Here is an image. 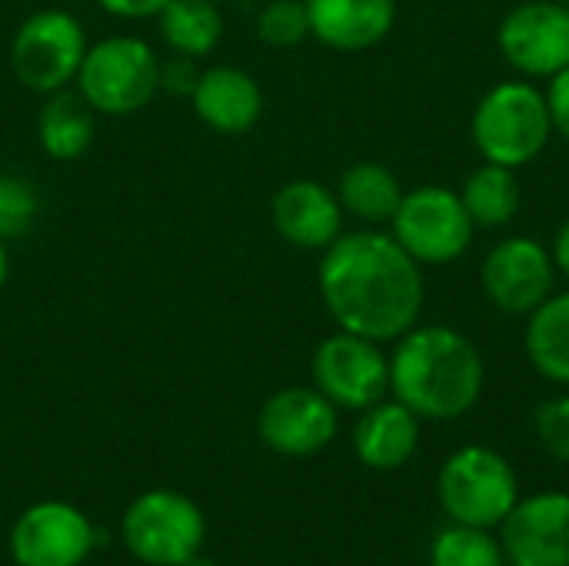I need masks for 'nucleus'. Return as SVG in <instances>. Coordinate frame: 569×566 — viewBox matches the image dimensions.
Listing matches in <instances>:
<instances>
[{"label":"nucleus","mask_w":569,"mask_h":566,"mask_svg":"<svg viewBox=\"0 0 569 566\" xmlns=\"http://www.w3.org/2000/svg\"><path fill=\"white\" fill-rule=\"evenodd\" d=\"M320 297L340 330L377 344L400 340L417 327L423 310L420 264L393 234H340L320 260Z\"/></svg>","instance_id":"1"},{"label":"nucleus","mask_w":569,"mask_h":566,"mask_svg":"<svg viewBox=\"0 0 569 566\" xmlns=\"http://www.w3.org/2000/svg\"><path fill=\"white\" fill-rule=\"evenodd\" d=\"M390 394L420 420H457L483 394V360L453 327H413L390 357Z\"/></svg>","instance_id":"2"},{"label":"nucleus","mask_w":569,"mask_h":566,"mask_svg":"<svg viewBox=\"0 0 569 566\" xmlns=\"http://www.w3.org/2000/svg\"><path fill=\"white\" fill-rule=\"evenodd\" d=\"M470 133L487 163L510 170L533 163L553 137L547 93L527 80H503L490 87L473 110Z\"/></svg>","instance_id":"3"},{"label":"nucleus","mask_w":569,"mask_h":566,"mask_svg":"<svg viewBox=\"0 0 569 566\" xmlns=\"http://www.w3.org/2000/svg\"><path fill=\"white\" fill-rule=\"evenodd\" d=\"M77 93L103 117H130L160 90V57L140 37H107L87 47L77 73Z\"/></svg>","instance_id":"4"},{"label":"nucleus","mask_w":569,"mask_h":566,"mask_svg":"<svg viewBox=\"0 0 569 566\" xmlns=\"http://www.w3.org/2000/svg\"><path fill=\"white\" fill-rule=\"evenodd\" d=\"M437 494L453 524L493 530L517 507L520 484L503 454L490 447H463L443 464Z\"/></svg>","instance_id":"5"},{"label":"nucleus","mask_w":569,"mask_h":566,"mask_svg":"<svg viewBox=\"0 0 569 566\" xmlns=\"http://www.w3.org/2000/svg\"><path fill=\"white\" fill-rule=\"evenodd\" d=\"M120 534L140 564L180 566L200 554L207 520L190 497L177 490H147L127 507Z\"/></svg>","instance_id":"6"},{"label":"nucleus","mask_w":569,"mask_h":566,"mask_svg":"<svg viewBox=\"0 0 569 566\" xmlns=\"http://www.w3.org/2000/svg\"><path fill=\"white\" fill-rule=\"evenodd\" d=\"M87 47V33L73 13L37 10L17 27L10 40V67L27 90L47 97L67 90L77 80Z\"/></svg>","instance_id":"7"},{"label":"nucleus","mask_w":569,"mask_h":566,"mask_svg":"<svg viewBox=\"0 0 569 566\" xmlns=\"http://www.w3.org/2000/svg\"><path fill=\"white\" fill-rule=\"evenodd\" d=\"M473 220L457 190L423 183L403 193L390 234L417 264H453L467 254L473 240Z\"/></svg>","instance_id":"8"},{"label":"nucleus","mask_w":569,"mask_h":566,"mask_svg":"<svg viewBox=\"0 0 569 566\" xmlns=\"http://www.w3.org/2000/svg\"><path fill=\"white\" fill-rule=\"evenodd\" d=\"M313 387L337 410H367L390 390V357L377 340L340 330L313 354Z\"/></svg>","instance_id":"9"},{"label":"nucleus","mask_w":569,"mask_h":566,"mask_svg":"<svg viewBox=\"0 0 569 566\" xmlns=\"http://www.w3.org/2000/svg\"><path fill=\"white\" fill-rule=\"evenodd\" d=\"M93 524L63 500L27 507L10 530V557L17 566H80L93 550Z\"/></svg>","instance_id":"10"},{"label":"nucleus","mask_w":569,"mask_h":566,"mask_svg":"<svg viewBox=\"0 0 569 566\" xmlns=\"http://www.w3.org/2000/svg\"><path fill=\"white\" fill-rule=\"evenodd\" d=\"M553 257L540 240L507 237L487 254L480 287L497 310L530 317L553 294Z\"/></svg>","instance_id":"11"},{"label":"nucleus","mask_w":569,"mask_h":566,"mask_svg":"<svg viewBox=\"0 0 569 566\" xmlns=\"http://www.w3.org/2000/svg\"><path fill=\"white\" fill-rule=\"evenodd\" d=\"M500 53L523 77H553L569 67V7L530 0L513 7L497 30Z\"/></svg>","instance_id":"12"},{"label":"nucleus","mask_w":569,"mask_h":566,"mask_svg":"<svg viewBox=\"0 0 569 566\" xmlns=\"http://www.w3.org/2000/svg\"><path fill=\"white\" fill-rule=\"evenodd\" d=\"M257 434L280 457H313L337 437V407L317 387H283L260 407Z\"/></svg>","instance_id":"13"},{"label":"nucleus","mask_w":569,"mask_h":566,"mask_svg":"<svg viewBox=\"0 0 569 566\" xmlns=\"http://www.w3.org/2000/svg\"><path fill=\"white\" fill-rule=\"evenodd\" d=\"M500 544L513 566H569V494L547 490L517 500L500 524Z\"/></svg>","instance_id":"14"},{"label":"nucleus","mask_w":569,"mask_h":566,"mask_svg":"<svg viewBox=\"0 0 569 566\" xmlns=\"http://www.w3.org/2000/svg\"><path fill=\"white\" fill-rule=\"evenodd\" d=\"M270 217L277 234L300 250H327L343 234L337 190L320 180H290L273 193Z\"/></svg>","instance_id":"15"},{"label":"nucleus","mask_w":569,"mask_h":566,"mask_svg":"<svg viewBox=\"0 0 569 566\" xmlns=\"http://www.w3.org/2000/svg\"><path fill=\"white\" fill-rule=\"evenodd\" d=\"M197 117L227 137H240L247 130L257 127V120L263 117V90L260 83L230 63H217L200 70V80L190 93Z\"/></svg>","instance_id":"16"},{"label":"nucleus","mask_w":569,"mask_h":566,"mask_svg":"<svg viewBox=\"0 0 569 566\" xmlns=\"http://www.w3.org/2000/svg\"><path fill=\"white\" fill-rule=\"evenodd\" d=\"M310 37L353 53L380 43L397 20V0H307Z\"/></svg>","instance_id":"17"},{"label":"nucleus","mask_w":569,"mask_h":566,"mask_svg":"<svg viewBox=\"0 0 569 566\" xmlns=\"http://www.w3.org/2000/svg\"><path fill=\"white\" fill-rule=\"evenodd\" d=\"M360 424L353 430V450L370 470H397L403 467L420 444V417L400 400H380L360 410Z\"/></svg>","instance_id":"18"},{"label":"nucleus","mask_w":569,"mask_h":566,"mask_svg":"<svg viewBox=\"0 0 569 566\" xmlns=\"http://www.w3.org/2000/svg\"><path fill=\"white\" fill-rule=\"evenodd\" d=\"M93 133H97L93 107L77 90L67 87V90L47 93V103L40 107V117H37V140L50 160H60V163L80 160L90 150Z\"/></svg>","instance_id":"19"},{"label":"nucleus","mask_w":569,"mask_h":566,"mask_svg":"<svg viewBox=\"0 0 569 566\" xmlns=\"http://www.w3.org/2000/svg\"><path fill=\"white\" fill-rule=\"evenodd\" d=\"M337 200H340L343 214H350L363 224H390L403 200V187L393 177V170H387L383 163L360 160L343 170V177L337 183Z\"/></svg>","instance_id":"20"},{"label":"nucleus","mask_w":569,"mask_h":566,"mask_svg":"<svg viewBox=\"0 0 569 566\" xmlns=\"http://www.w3.org/2000/svg\"><path fill=\"white\" fill-rule=\"evenodd\" d=\"M527 357L533 370L569 387V290L550 294L527 324Z\"/></svg>","instance_id":"21"},{"label":"nucleus","mask_w":569,"mask_h":566,"mask_svg":"<svg viewBox=\"0 0 569 566\" xmlns=\"http://www.w3.org/2000/svg\"><path fill=\"white\" fill-rule=\"evenodd\" d=\"M157 23L167 47L193 60L213 53L223 37V17L217 10V0H170L160 10Z\"/></svg>","instance_id":"22"},{"label":"nucleus","mask_w":569,"mask_h":566,"mask_svg":"<svg viewBox=\"0 0 569 566\" xmlns=\"http://www.w3.org/2000/svg\"><path fill=\"white\" fill-rule=\"evenodd\" d=\"M460 200L473 220V227H507L517 210H520V180L517 170L500 167V163H483L477 167L463 190Z\"/></svg>","instance_id":"23"},{"label":"nucleus","mask_w":569,"mask_h":566,"mask_svg":"<svg viewBox=\"0 0 569 566\" xmlns=\"http://www.w3.org/2000/svg\"><path fill=\"white\" fill-rule=\"evenodd\" d=\"M430 566H507V554L490 530L453 524L433 537Z\"/></svg>","instance_id":"24"},{"label":"nucleus","mask_w":569,"mask_h":566,"mask_svg":"<svg viewBox=\"0 0 569 566\" xmlns=\"http://www.w3.org/2000/svg\"><path fill=\"white\" fill-rule=\"evenodd\" d=\"M40 217V193L33 180L13 170H0V240H20Z\"/></svg>","instance_id":"25"},{"label":"nucleus","mask_w":569,"mask_h":566,"mask_svg":"<svg viewBox=\"0 0 569 566\" xmlns=\"http://www.w3.org/2000/svg\"><path fill=\"white\" fill-rule=\"evenodd\" d=\"M257 37L277 50L300 47L310 37V10L307 0H270L257 13Z\"/></svg>","instance_id":"26"},{"label":"nucleus","mask_w":569,"mask_h":566,"mask_svg":"<svg viewBox=\"0 0 569 566\" xmlns=\"http://www.w3.org/2000/svg\"><path fill=\"white\" fill-rule=\"evenodd\" d=\"M533 430L557 460L569 464V397L540 404L533 414Z\"/></svg>","instance_id":"27"},{"label":"nucleus","mask_w":569,"mask_h":566,"mask_svg":"<svg viewBox=\"0 0 569 566\" xmlns=\"http://www.w3.org/2000/svg\"><path fill=\"white\" fill-rule=\"evenodd\" d=\"M197 80H200V70H197L193 57L173 53L170 60H160V90H167L173 97H190Z\"/></svg>","instance_id":"28"},{"label":"nucleus","mask_w":569,"mask_h":566,"mask_svg":"<svg viewBox=\"0 0 569 566\" xmlns=\"http://www.w3.org/2000/svg\"><path fill=\"white\" fill-rule=\"evenodd\" d=\"M547 107H550V120H553V133L569 140V67L550 77L547 87Z\"/></svg>","instance_id":"29"},{"label":"nucleus","mask_w":569,"mask_h":566,"mask_svg":"<svg viewBox=\"0 0 569 566\" xmlns=\"http://www.w3.org/2000/svg\"><path fill=\"white\" fill-rule=\"evenodd\" d=\"M100 10H107L110 17H120V20H157L160 10L170 3V0H97Z\"/></svg>","instance_id":"30"},{"label":"nucleus","mask_w":569,"mask_h":566,"mask_svg":"<svg viewBox=\"0 0 569 566\" xmlns=\"http://www.w3.org/2000/svg\"><path fill=\"white\" fill-rule=\"evenodd\" d=\"M550 257H553V267L569 280V220H563V227L557 230Z\"/></svg>","instance_id":"31"},{"label":"nucleus","mask_w":569,"mask_h":566,"mask_svg":"<svg viewBox=\"0 0 569 566\" xmlns=\"http://www.w3.org/2000/svg\"><path fill=\"white\" fill-rule=\"evenodd\" d=\"M7 270H10V264H7V247H3V240H0V290H3V284H7Z\"/></svg>","instance_id":"32"},{"label":"nucleus","mask_w":569,"mask_h":566,"mask_svg":"<svg viewBox=\"0 0 569 566\" xmlns=\"http://www.w3.org/2000/svg\"><path fill=\"white\" fill-rule=\"evenodd\" d=\"M180 566H220V564H213V560H207V557H200V554H197V557H190L187 564H180Z\"/></svg>","instance_id":"33"}]
</instances>
